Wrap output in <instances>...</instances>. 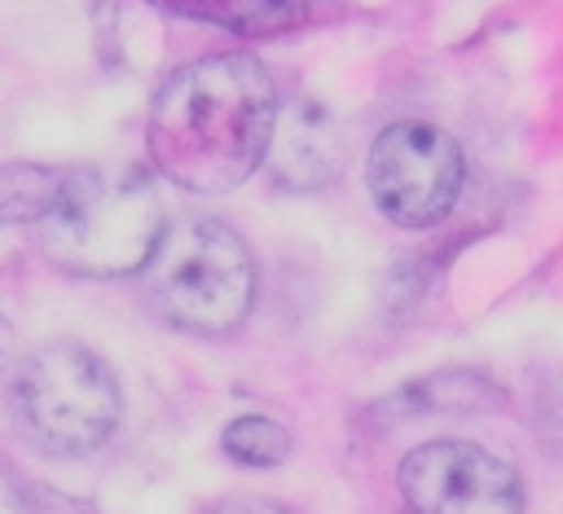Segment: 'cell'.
<instances>
[{
	"label": "cell",
	"mask_w": 563,
	"mask_h": 514,
	"mask_svg": "<svg viewBox=\"0 0 563 514\" xmlns=\"http://www.w3.org/2000/svg\"><path fill=\"white\" fill-rule=\"evenodd\" d=\"M9 404L18 431L48 457L101 448L123 413L110 365L84 343H44L13 369Z\"/></svg>",
	"instance_id": "277c9868"
},
{
	"label": "cell",
	"mask_w": 563,
	"mask_h": 514,
	"mask_svg": "<svg viewBox=\"0 0 563 514\" xmlns=\"http://www.w3.org/2000/svg\"><path fill=\"white\" fill-rule=\"evenodd\" d=\"M268 167L286 189H317L339 171V132L317 101H290L277 114Z\"/></svg>",
	"instance_id": "52a82bcc"
},
{
	"label": "cell",
	"mask_w": 563,
	"mask_h": 514,
	"mask_svg": "<svg viewBox=\"0 0 563 514\" xmlns=\"http://www.w3.org/2000/svg\"><path fill=\"white\" fill-rule=\"evenodd\" d=\"M413 514H523V479L510 461L466 439H431L400 461Z\"/></svg>",
	"instance_id": "8992f818"
},
{
	"label": "cell",
	"mask_w": 563,
	"mask_h": 514,
	"mask_svg": "<svg viewBox=\"0 0 563 514\" xmlns=\"http://www.w3.org/2000/svg\"><path fill=\"white\" fill-rule=\"evenodd\" d=\"M462 171L457 141L431 123H391L365 163L374 206L400 228L440 224L462 193Z\"/></svg>",
	"instance_id": "5b68a950"
},
{
	"label": "cell",
	"mask_w": 563,
	"mask_h": 514,
	"mask_svg": "<svg viewBox=\"0 0 563 514\" xmlns=\"http://www.w3.org/2000/svg\"><path fill=\"white\" fill-rule=\"evenodd\" d=\"M163 4H172L176 13L242 31V35H277V31L317 22L339 0H163Z\"/></svg>",
	"instance_id": "ba28073f"
},
{
	"label": "cell",
	"mask_w": 563,
	"mask_h": 514,
	"mask_svg": "<svg viewBox=\"0 0 563 514\" xmlns=\"http://www.w3.org/2000/svg\"><path fill=\"white\" fill-rule=\"evenodd\" d=\"M501 404L506 395L497 391V382L471 369H444V373L400 387L391 400H383V413L413 417V413H471V409H501Z\"/></svg>",
	"instance_id": "9c48e42d"
},
{
	"label": "cell",
	"mask_w": 563,
	"mask_h": 514,
	"mask_svg": "<svg viewBox=\"0 0 563 514\" xmlns=\"http://www.w3.org/2000/svg\"><path fill=\"white\" fill-rule=\"evenodd\" d=\"M66 185V171L57 167H35V163H9L0 176V211L9 224H35L53 211L57 193Z\"/></svg>",
	"instance_id": "30bf717a"
},
{
	"label": "cell",
	"mask_w": 563,
	"mask_h": 514,
	"mask_svg": "<svg viewBox=\"0 0 563 514\" xmlns=\"http://www.w3.org/2000/svg\"><path fill=\"white\" fill-rule=\"evenodd\" d=\"M167 233L163 202L150 176L132 167H79L44 220H35L40 250L75 277L145 272Z\"/></svg>",
	"instance_id": "7a4b0ae2"
},
{
	"label": "cell",
	"mask_w": 563,
	"mask_h": 514,
	"mask_svg": "<svg viewBox=\"0 0 563 514\" xmlns=\"http://www.w3.org/2000/svg\"><path fill=\"white\" fill-rule=\"evenodd\" d=\"M211 514H290V510L277 501H260V496H233V501L211 505Z\"/></svg>",
	"instance_id": "7c38bea8"
},
{
	"label": "cell",
	"mask_w": 563,
	"mask_h": 514,
	"mask_svg": "<svg viewBox=\"0 0 563 514\" xmlns=\"http://www.w3.org/2000/svg\"><path fill=\"white\" fill-rule=\"evenodd\" d=\"M277 114V88L260 57H198L180 66L150 105V163L189 193L238 189L268 158Z\"/></svg>",
	"instance_id": "6da1fadb"
},
{
	"label": "cell",
	"mask_w": 563,
	"mask_h": 514,
	"mask_svg": "<svg viewBox=\"0 0 563 514\" xmlns=\"http://www.w3.org/2000/svg\"><path fill=\"white\" fill-rule=\"evenodd\" d=\"M220 448L242 461V466H282L290 457V431L264 413H251V417H233L220 435Z\"/></svg>",
	"instance_id": "8fae6325"
},
{
	"label": "cell",
	"mask_w": 563,
	"mask_h": 514,
	"mask_svg": "<svg viewBox=\"0 0 563 514\" xmlns=\"http://www.w3.org/2000/svg\"><path fill=\"white\" fill-rule=\"evenodd\" d=\"M145 290L167 325L198 338H224L255 303V259L229 224L189 215L167 224L145 264Z\"/></svg>",
	"instance_id": "3957f363"
}]
</instances>
